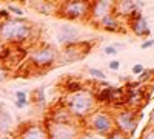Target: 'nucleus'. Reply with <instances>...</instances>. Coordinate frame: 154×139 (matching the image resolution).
<instances>
[{"mask_svg":"<svg viewBox=\"0 0 154 139\" xmlns=\"http://www.w3.org/2000/svg\"><path fill=\"white\" fill-rule=\"evenodd\" d=\"M59 54L57 51L49 46V45H42V46H37L34 48L32 51L29 53V62L31 65L35 67V68H49L51 65L56 64Z\"/></svg>","mask_w":154,"mask_h":139,"instance_id":"7ed1b4c3","label":"nucleus"},{"mask_svg":"<svg viewBox=\"0 0 154 139\" xmlns=\"http://www.w3.org/2000/svg\"><path fill=\"white\" fill-rule=\"evenodd\" d=\"M154 45V39H149V40H145L143 43H142V48H149V46H152Z\"/></svg>","mask_w":154,"mask_h":139,"instance_id":"c756f323","label":"nucleus"},{"mask_svg":"<svg viewBox=\"0 0 154 139\" xmlns=\"http://www.w3.org/2000/svg\"><path fill=\"white\" fill-rule=\"evenodd\" d=\"M151 122H154V111H152V115H151V119H149V124Z\"/></svg>","mask_w":154,"mask_h":139,"instance_id":"7c9ffc66","label":"nucleus"},{"mask_svg":"<svg viewBox=\"0 0 154 139\" xmlns=\"http://www.w3.org/2000/svg\"><path fill=\"white\" fill-rule=\"evenodd\" d=\"M112 6H114V3H111V2H96L89 6V12H91L93 19L100 22L105 16L112 12Z\"/></svg>","mask_w":154,"mask_h":139,"instance_id":"9b49d317","label":"nucleus"},{"mask_svg":"<svg viewBox=\"0 0 154 139\" xmlns=\"http://www.w3.org/2000/svg\"><path fill=\"white\" fill-rule=\"evenodd\" d=\"M32 23L20 19L9 17L0 22V42L2 43H23L28 42L32 36Z\"/></svg>","mask_w":154,"mask_h":139,"instance_id":"f257e3e1","label":"nucleus"},{"mask_svg":"<svg viewBox=\"0 0 154 139\" xmlns=\"http://www.w3.org/2000/svg\"><path fill=\"white\" fill-rule=\"evenodd\" d=\"M108 139H128L125 133L119 131V130H112L109 134H108Z\"/></svg>","mask_w":154,"mask_h":139,"instance_id":"412c9836","label":"nucleus"},{"mask_svg":"<svg viewBox=\"0 0 154 139\" xmlns=\"http://www.w3.org/2000/svg\"><path fill=\"white\" fill-rule=\"evenodd\" d=\"M77 39H79V30L74 28V27H60L59 33H57V42L59 43H65L71 45L75 43Z\"/></svg>","mask_w":154,"mask_h":139,"instance_id":"9d476101","label":"nucleus"},{"mask_svg":"<svg viewBox=\"0 0 154 139\" xmlns=\"http://www.w3.org/2000/svg\"><path fill=\"white\" fill-rule=\"evenodd\" d=\"M8 76H9V70L5 67L3 62H0V82H3Z\"/></svg>","mask_w":154,"mask_h":139,"instance_id":"4be33fe9","label":"nucleus"},{"mask_svg":"<svg viewBox=\"0 0 154 139\" xmlns=\"http://www.w3.org/2000/svg\"><path fill=\"white\" fill-rule=\"evenodd\" d=\"M45 128L48 131V139H79V131L74 124H60L48 121Z\"/></svg>","mask_w":154,"mask_h":139,"instance_id":"20e7f679","label":"nucleus"},{"mask_svg":"<svg viewBox=\"0 0 154 139\" xmlns=\"http://www.w3.org/2000/svg\"><path fill=\"white\" fill-rule=\"evenodd\" d=\"M103 53H105V54H109V56H116L119 51H117V46H106V48L103 49Z\"/></svg>","mask_w":154,"mask_h":139,"instance_id":"393cba45","label":"nucleus"},{"mask_svg":"<svg viewBox=\"0 0 154 139\" xmlns=\"http://www.w3.org/2000/svg\"><path fill=\"white\" fill-rule=\"evenodd\" d=\"M149 74H151L149 71H146V70H143V73H142V74H139V76H140V77H139L137 81H139V82H143V81H146V79L149 77Z\"/></svg>","mask_w":154,"mask_h":139,"instance_id":"cd10ccee","label":"nucleus"},{"mask_svg":"<svg viewBox=\"0 0 154 139\" xmlns=\"http://www.w3.org/2000/svg\"><path fill=\"white\" fill-rule=\"evenodd\" d=\"M96 100L97 99L91 91L80 90L66 97V110L72 118H85L93 111Z\"/></svg>","mask_w":154,"mask_h":139,"instance_id":"f03ea898","label":"nucleus"},{"mask_svg":"<svg viewBox=\"0 0 154 139\" xmlns=\"http://www.w3.org/2000/svg\"><path fill=\"white\" fill-rule=\"evenodd\" d=\"M108 67H109L112 71H117V70L120 68V62H119V60H111L109 64H108Z\"/></svg>","mask_w":154,"mask_h":139,"instance_id":"a878e982","label":"nucleus"},{"mask_svg":"<svg viewBox=\"0 0 154 139\" xmlns=\"http://www.w3.org/2000/svg\"><path fill=\"white\" fill-rule=\"evenodd\" d=\"M16 99L17 100H23L25 102V100H28V96H26L25 91H16Z\"/></svg>","mask_w":154,"mask_h":139,"instance_id":"bb28decb","label":"nucleus"},{"mask_svg":"<svg viewBox=\"0 0 154 139\" xmlns=\"http://www.w3.org/2000/svg\"><path fill=\"white\" fill-rule=\"evenodd\" d=\"M89 3L86 2H63L57 6V12L59 16L69 19V20H75V19H83L85 16L89 14Z\"/></svg>","mask_w":154,"mask_h":139,"instance_id":"39448f33","label":"nucleus"},{"mask_svg":"<svg viewBox=\"0 0 154 139\" xmlns=\"http://www.w3.org/2000/svg\"><path fill=\"white\" fill-rule=\"evenodd\" d=\"M37 11H40L42 14H51V11H53L54 5L49 3V2H38V3H31Z\"/></svg>","mask_w":154,"mask_h":139,"instance_id":"f3484780","label":"nucleus"},{"mask_svg":"<svg viewBox=\"0 0 154 139\" xmlns=\"http://www.w3.org/2000/svg\"><path fill=\"white\" fill-rule=\"evenodd\" d=\"M89 76H93V77H96V79H105L106 77V74L102 71V70H97V68H89Z\"/></svg>","mask_w":154,"mask_h":139,"instance_id":"aec40b11","label":"nucleus"},{"mask_svg":"<svg viewBox=\"0 0 154 139\" xmlns=\"http://www.w3.org/2000/svg\"><path fill=\"white\" fill-rule=\"evenodd\" d=\"M88 125L97 134H109L114 128V121L106 111H96L89 116Z\"/></svg>","mask_w":154,"mask_h":139,"instance_id":"423d86ee","label":"nucleus"},{"mask_svg":"<svg viewBox=\"0 0 154 139\" xmlns=\"http://www.w3.org/2000/svg\"><path fill=\"white\" fill-rule=\"evenodd\" d=\"M17 139H48V131L42 124H29L20 130Z\"/></svg>","mask_w":154,"mask_h":139,"instance_id":"6e6552de","label":"nucleus"},{"mask_svg":"<svg viewBox=\"0 0 154 139\" xmlns=\"http://www.w3.org/2000/svg\"><path fill=\"white\" fill-rule=\"evenodd\" d=\"M6 11H8V12H11V14H14L16 17H20V19H22V16L25 14L23 9H22V8H19V6H16V5H8Z\"/></svg>","mask_w":154,"mask_h":139,"instance_id":"a211bd4d","label":"nucleus"},{"mask_svg":"<svg viewBox=\"0 0 154 139\" xmlns=\"http://www.w3.org/2000/svg\"><path fill=\"white\" fill-rule=\"evenodd\" d=\"M11 125H12V116H11V113L6 111L5 108L0 110V130L6 131V130L11 128Z\"/></svg>","mask_w":154,"mask_h":139,"instance_id":"2eb2a0df","label":"nucleus"},{"mask_svg":"<svg viewBox=\"0 0 154 139\" xmlns=\"http://www.w3.org/2000/svg\"><path fill=\"white\" fill-rule=\"evenodd\" d=\"M133 22H131V28L133 31L139 36V37H146L151 34V30L148 27V22L143 16H140V12L139 11H134L133 12Z\"/></svg>","mask_w":154,"mask_h":139,"instance_id":"1a4fd4ad","label":"nucleus"},{"mask_svg":"<svg viewBox=\"0 0 154 139\" xmlns=\"http://www.w3.org/2000/svg\"><path fill=\"white\" fill-rule=\"evenodd\" d=\"M112 121L116 122V130H119L125 134H133L134 130L137 128V116L131 110H123L117 113Z\"/></svg>","mask_w":154,"mask_h":139,"instance_id":"0eeeda50","label":"nucleus"},{"mask_svg":"<svg viewBox=\"0 0 154 139\" xmlns=\"http://www.w3.org/2000/svg\"><path fill=\"white\" fill-rule=\"evenodd\" d=\"M122 96V90L119 88H112V87H106L102 90V93L99 94V100L100 102H109V100H116L117 97Z\"/></svg>","mask_w":154,"mask_h":139,"instance_id":"ddd939ff","label":"nucleus"},{"mask_svg":"<svg viewBox=\"0 0 154 139\" xmlns=\"http://www.w3.org/2000/svg\"><path fill=\"white\" fill-rule=\"evenodd\" d=\"M100 25H102L105 30H108V31H116V30H117V27H119L117 16H116L114 12H111V14L105 16L103 19L100 20Z\"/></svg>","mask_w":154,"mask_h":139,"instance_id":"4468645a","label":"nucleus"},{"mask_svg":"<svg viewBox=\"0 0 154 139\" xmlns=\"http://www.w3.org/2000/svg\"><path fill=\"white\" fill-rule=\"evenodd\" d=\"M140 139H154V128H146V130L142 133Z\"/></svg>","mask_w":154,"mask_h":139,"instance_id":"5701e85b","label":"nucleus"},{"mask_svg":"<svg viewBox=\"0 0 154 139\" xmlns=\"http://www.w3.org/2000/svg\"><path fill=\"white\" fill-rule=\"evenodd\" d=\"M143 70H145V68H143V65H142V64H136V65L133 67V70H131V71H133V74L139 76V74H142V73H143Z\"/></svg>","mask_w":154,"mask_h":139,"instance_id":"b1692460","label":"nucleus"},{"mask_svg":"<svg viewBox=\"0 0 154 139\" xmlns=\"http://www.w3.org/2000/svg\"><path fill=\"white\" fill-rule=\"evenodd\" d=\"M14 104H16V107H17V108H25V107H26V105L29 104V100H25V102H23V100H16Z\"/></svg>","mask_w":154,"mask_h":139,"instance_id":"c85d7f7f","label":"nucleus"},{"mask_svg":"<svg viewBox=\"0 0 154 139\" xmlns=\"http://www.w3.org/2000/svg\"><path fill=\"white\" fill-rule=\"evenodd\" d=\"M0 46H2V42H0Z\"/></svg>","mask_w":154,"mask_h":139,"instance_id":"2f4dec72","label":"nucleus"},{"mask_svg":"<svg viewBox=\"0 0 154 139\" xmlns=\"http://www.w3.org/2000/svg\"><path fill=\"white\" fill-rule=\"evenodd\" d=\"M142 6L143 3H137V2H119V3H114L112 12H117L116 16H131L134 11H137Z\"/></svg>","mask_w":154,"mask_h":139,"instance_id":"f8f14e48","label":"nucleus"},{"mask_svg":"<svg viewBox=\"0 0 154 139\" xmlns=\"http://www.w3.org/2000/svg\"><path fill=\"white\" fill-rule=\"evenodd\" d=\"M45 90L43 88H37V90L32 91V96H31V102L35 104V105H43L45 104Z\"/></svg>","mask_w":154,"mask_h":139,"instance_id":"dca6fc26","label":"nucleus"},{"mask_svg":"<svg viewBox=\"0 0 154 139\" xmlns=\"http://www.w3.org/2000/svg\"><path fill=\"white\" fill-rule=\"evenodd\" d=\"M66 90L72 94V93L80 91V90H82V85H80L79 82H68V84H66Z\"/></svg>","mask_w":154,"mask_h":139,"instance_id":"6ab92c4d","label":"nucleus"}]
</instances>
